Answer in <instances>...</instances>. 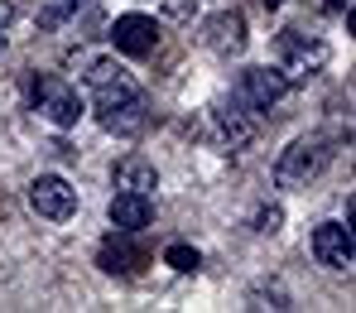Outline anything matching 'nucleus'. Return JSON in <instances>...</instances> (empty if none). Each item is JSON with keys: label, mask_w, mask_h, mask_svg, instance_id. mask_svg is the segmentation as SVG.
<instances>
[{"label": "nucleus", "mask_w": 356, "mask_h": 313, "mask_svg": "<svg viewBox=\"0 0 356 313\" xmlns=\"http://www.w3.org/2000/svg\"><path fill=\"white\" fill-rule=\"evenodd\" d=\"M275 54H280V72L294 82V77H313V72H323V63H327V44L313 39V34H303V29H284V34L275 39Z\"/></svg>", "instance_id": "7ed1b4c3"}, {"label": "nucleus", "mask_w": 356, "mask_h": 313, "mask_svg": "<svg viewBox=\"0 0 356 313\" xmlns=\"http://www.w3.org/2000/svg\"><path fill=\"white\" fill-rule=\"evenodd\" d=\"M111 44H116V54H125V58H149V54L159 49V24H154V15H140V10L116 15Z\"/></svg>", "instance_id": "423d86ee"}, {"label": "nucleus", "mask_w": 356, "mask_h": 313, "mask_svg": "<svg viewBox=\"0 0 356 313\" xmlns=\"http://www.w3.org/2000/svg\"><path fill=\"white\" fill-rule=\"evenodd\" d=\"M34 111L49 125L67 130V125H77L87 116V102H82L77 87H67L63 77H39V82H34Z\"/></svg>", "instance_id": "f03ea898"}, {"label": "nucleus", "mask_w": 356, "mask_h": 313, "mask_svg": "<svg viewBox=\"0 0 356 313\" xmlns=\"http://www.w3.org/2000/svg\"><path fill=\"white\" fill-rule=\"evenodd\" d=\"M97 265L106 270V275H135L140 265H145V250L130 241V232H111L102 250H97Z\"/></svg>", "instance_id": "9b49d317"}, {"label": "nucleus", "mask_w": 356, "mask_h": 313, "mask_svg": "<svg viewBox=\"0 0 356 313\" xmlns=\"http://www.w3.org/2000/svg\"><path fill=\"white\" fill-rule=\"evenodd\" d=\"M323 169H327V145L323 140H294L280 154V164H275V184L280 188H308Z\"/></svg>", "instance_id": "20e7f679"}, {"label": "nucleus", "mask_w": 356, "mask_h": 313, "mask_svg": "<svg viewBox=\"0 0 356 313\" xmlns=\"http://www.w3.org/2000/svg\"><path fill=\"white\" fill-rule=\"evenodd\" d=\"M111 184L120 193H149V188H159V169L149 159H140V154H125L116 169H111Z\"/></svg>", "instance_id": "ddd939ff"}, {"label": "nucleus", "mask_w": 356, "mask_h": 313, "mask_svg": "<svg viewBox=\"0 0 356 313\" xmlns=\"http://www.w3.org/2000/svg\"><path fill=\"white\" fill-rule=\"evenodd\" d=\"M106 217H111V227L116 232H145L149 227V217H154V207H149V193H116L111 198V207H106Z\"/></svg>", "instance_id": "f8f14e48"}, {"label": "nucleus", "mask_w": 356, "mask_h": 313, "mask_svg": "<svg viewBox=\"0 0 356 313\" xmlns=\"http://www.w3.org/2000/svg\"><path fill=\"white\" fill-rule=\"evenodd\" d=\"M284 92H289V77L280 72V67H245L241 72V102L245 106H275V102H284Z\"/></svg>", "instance_id": "1a4fd4ad"}, {"label": "nucleus", "mask_w": 356, "mask_h": 313, "mask_svg": "<svg viewBox=\"0 0 356 313\" xmlns=\"http://www.w3.org/2000/svg\"><path fill=\"white\" fill-rule=\"evenodd\" d=\"M313 255H318V265H327V270H352V260H356L352 227H342V222L313 227Z\"/></svg>", "instance_id": "0eeeda50"}, {"label": "nucleus", "mask_w": 356, "mask_h": 313, "mask_svg": "<svg viewBox=\"0 0 356 313\" xmlns=\"http://www.w3.org/2000/svg\"><path fill=\"white\" fill-rule=\"evenodd\" d=\"M280 217H284L280 207H260V217H255V227H260V232H280Z\"/></svg>", "instance_id": "dca6fc26"}, {"label": "nucleus", "mask_w": 356, "mask_h": 313, "mask_svg": "<svg viewBox=\"0 0 356 313\" xmlns=\"http://www.w3.org/2000/svg\"><path fill=\"white\" fill-rule=\"evenodd\" d=\"M265 5H270V10H275V5H284V0H265Z\"/></svg>", "instance_id": "6ab92c4d"}, {"label": "nucleus", "mask_w": 356, "mask_h": 313, "mask_svg": "<svg viewBox=\"0 0 356 313\" xmlns=\"http://www.w3.org/2000/svg\"><path fill=\"white\" fill-rule=\"evenodd\" d=\"M164 265L178 270V275H193L202 265V255H197V246H188V241H174V246H164Z\"/></svg>", "instance_id": "4468645a"}, {"label": "nucleus", "mask_w": 356, "mask_h": 313, "mask_svg": "<svg viewBox=\"0 0 356 313\" xmlns=\"http://www.w3.org/2000/svg\"><path fill=\"white\" fill-rule=\"evenodd\" d=\"M202 44L212 49V54H222V58H232L245 49V15L241 10H217V15H207L202 19Z\"/></svg>", "instance_id": "6e6552de"}, {"label": "nucleus", "mask_w": 356, "mask_h": 313, "mask_svg": "<svg viewBox=\"0 0 356 313\" xmlns=\"http://www.w3.org/2000/svg\"><path fill=\"white\" fill-rule=\"evenodd\" d=\"M29 207L44 217V222H67L77 212V188L67 184L63 174H39L29 184Z\"/></svg>", "instance_id": "39448f33"}, {"label": "nucleus", "mask_w": 356, "mask_h": 313, "mask_svg": "<svg viewBox=\"0 0 356 313\" xmlns=\"http://www.w3.org/2000/svg\"><path fill=\"white\" fill-rule=\"evenodd\" d=\"M92 92H97V121H102L106 135H135V130H145L149 106H145V97H140V87L130 77H116L106 87H92Z\"/></svg>", "instance_id": "f257e3e1"}, {"label": "nucleus", "mask_w": 356, "mask_h": 313, "mask_svg": "<svg viewBox=\"0 0 356 313\" xmlns=\"http://www.w3.org/2000/svg\"><path fill=\"white\" fill-rule=\"evenodd\" d=\"M5 24H10V5L0 0V49H5Z\"/></svg>", "instance_id": "a211bd4d"}, {"label": "nucleus", "mask_w": 356, "mask_h": 313, "mask_svg": "<svg viewBox=\"0 0 356 313\" xmlns=\"http://www.w3.org/2000/svg\"><path fill=\"white\" fill-rule=\"evenodd\" d=\"M212 121H217V135H222L232 150H245V145L255 140V121H250V111H245V102H241V97L217 102V106H212Z\"/></svg>", "instance_id": "9d476101"}, {"label": "nucleus", "mask_w": 356, "mask_h": 313, "mask_svg": "<svg viewBox=\"0 0 356 313\" xmlns=\"http://www.w3.org/2000/svg\"><path fill=\"white\" fill-rule=\"evenodd\" d=\"M323 10H332V15H342V10H352V0H323Z\"/></svg>", "instance_id": "f3484780"}, {"label": "nucleus", "mask_w": 356, "mask_h": 313, "mask_svg": "<svg viewBox=\"0 0 356 313\" xmlns=\"http://www.w3.org/2000/svg\"><path fill=\"white\" fill-rule=\"evenodd\" d=\"M82 77H87V87H106V82H116V77H125V67H120L116 58H92Z\"/></svg>", "instance_id": "2eb2a0df"}]
</instances>
